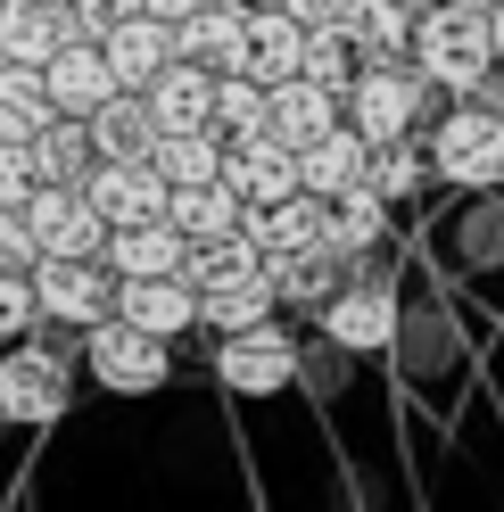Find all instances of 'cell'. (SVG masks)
I'll list each match as a JSON object with an SVG mask.
<instances>
[{
	"instance_id": "obj_41",
	"label": "cell",
	"mask_w": 504,
	"mask_h": 512,
	"mask_svg": "<svg viewBox=\"0 0 504 512\" xmlns=\"http://www.w3.org/2000/svg\"><path fill=\"white\" fill-rule=\"evenodd\" d=\"M488 42H496V67H504V0H488Z\"/></svg>"
},
{
	"instance_id": "obj_30",
	"label": "cell",
	"mask_w": 504,
	"mask_h": 512,
	"mask_svg": "<svg viewBox=\"0 0 504 512\" xmlns=\"http://www.w3.org/2000/svg\"><path fill=\"white\" fill-rule=\"evenodd\" d=\"M25 157H34V182H83L91 174V133H83V116L58 108L34 141H25Z\"/></svg>"
},
{
	"instance_id": "obj_43",
	"label": "cell",
	"mask_w": 504,
	"mask_h": 512,
	"mask_svg": "<svg viewBox=\"0 0 504 512\" xmlns=\"http://www.w3.org/2000/svg\"><path fill=\"white\" fill-rule=\"evenodd\" d=\"M0 17H9V0H0ZM0 58H9V50H0Z\"/></svg>"
},
{
	"instance_id": "obj_10",
	"label": "cell",
	"mask_w": 504,
	"mask_h": 512,
	"mask_svg": "<svg viewBox=\"0 0 504 512\" xmlns=\"http://www.w3.org/2000/svg\"><path fill=\"white\" fill-rule=\"evenodd\" d=\"M224 182L240 190V207L281 199V190H306V182H298V149L281 141L273 124H257V133H232V141H224Z\"/></svg>"
},
{
	"instance_id": "obj_37",
	"label": "cell",
	"mask_w": 504,
	"mask_h": 512,
	"mask_svg": "<svg viewBox=\"0 0 504 512\" xmlns=\"http://www.w3.org/2000/svg\"><path fill=\"white\" fill-rule=\"evenodd\" d=\"M133 9H141V0H67V17H75V34H91V42H100L108 25H124V17H133Z\"/></svg>"
},
{
	"instance_id": "obj_21",
	"label": "cell",
	"mask_w": 504,
	"mask_h": 512,
	"mask_svg": "<svg viewBox=\"0 0 504 512\" xmlns=\"http://www.w3.org/2000/svg\"><path fill=\"white\" fill-rule=\"evenodd\" d=\"M298 58H306V25L281 9V0H257V9H248V50H240V67L257 75V83H281V75H298Z\"/></svg>"
},
{
	"instance_id": "obj_19",
	"label": "cell",
	"mask_w": 504,
	"mask_h": 512,
	"mask_svg": "<svg viewBox=\"0 0 504 512\" xmlns=\"http://www.w3.org/2000/svg\"><path fill=\"white\" fill-rule=\"evenodd\" d=\"M364 166H372V141L356 133L348 116H339L331 133H314V141L298 149V182L314 190V199H339L348 182H364Z\"/></svg>"
},
{
	"instance_id": "obj_7",
	"label": "cell",
	"mask_w": 504,
	"mask_h": 512,
	"mask_svg": "<svg viewBox=\"0 0 504 512\" xmlns=\"http://www.w3.org/2000/svg\"><path fill=\"white\" fill-rule=\"evenodd\" d=\"M25 223H34L42 256H100L108 248V215L91 207L83 182H34L25 190Z\"/></svg>"
},
{
	"instance_id": "obj_18",
	"label": "cell",
	"mask_w": 504,
	"mask_h": 512,
	"mask_svg": "<svg viewBox=\"0 0 504 512\" xmlns=\"http://www.w3.org/2000/svg\"><path fill=\"white\" fill-rule=\"evenodd\" d=\"M182 256H191V240H182L166 215H149V223H108L100 265L124 281V273H182Z\"/></svg>"
},
{
	"instance_id": "obj_42",
	"label": "cell",
	"mask_w": 504,
	"mask_h": 512,
	"mask_svg": "<svg viewBox=\"0 0 504 512\" xmlns=\"http://www.w3.org/2000/svg\"><path fill=\"white\" fill-rule=\"evenodd\" d=\"M455 9H488V0H455Z\"/></svg>"
},
{
	"instance_id": "obj_24",
	"label": "cell",
	"mask_w": 504,
	"mask_h": 512,
	"mask_svg": "<svg viewBox=\"0 0 504 512\" xmlns=\"http://www.w3.org/2000/svg\"><path fill=\"white\" fill-rule=\"evenodd\" d=\"M240 232L257 240L265 256L298 248V240H323V199H314V190H281V199H257V207H240Z\"/></svg>"
},
{
	"instance_id": "obj_44",
	"label": "cell",
	"mask_w": 504,
	"mask_h": 512,
	"mask_svg": "<svg viewBox=\"0 0 504 512\" xmlns=\"http://www.w3.org/2000/svg\"><path fill=\"white\" fill-rule=\"evenodd\" d=\"M240 9H257V0H240Z\"/></svg>"
},
{
	"instance_id": "obj_35",
	"label": "cell",
	"mask_w": 504,
	"mask_h": 512,
	"mask_svg": "<svg viewBox=\"0 0 504 512\" xmlns=\"http://www.w3.org/2000/svg\"><path fill=\"white\" fill-rule=\"evenodd\" d=\"M42 323L34 306V265H0V339H25Z\"/></svg>"
},
{
	"instance_id": "obj_6",
	"label": "cell",
	"mask_w": 504,
	"mask_h": 512,
	"mask_svg": "<svg viewBox=\"0 0 504 512\" xmlns=\"http://www.w3.org/2000/svg\"><path fill=\"white\" fill-rule=\"evenodd\" d=\"M34 306H42V323L91 331L100 314H116V273L100 256H34Z\"/></svg>"
},
{
	"instance_id": "obj_12",
	"label": "cell",
	"mask_w": 504,
	"mask_h": 512,
	"mask_svg": "<svg viewBox=\"0 0 504 512\" xmlns=\"http://www.w3.org/2000/svg\"><path fill=\"white\" fill-rule=\"evenodd\" d=\"M116 314L141 323V331H157V339H182L199 323V290L182 273H124L116 281Z\"/></svg>"
},
{
	"instance_id": "obj_1",
	"label": "cell",
	"mask_w": 504,
	"mask_h": 512,
	"mask_svg": "<svg viewBox=\"0 0 504 512\" xmlns=\"http://www.w3.org/2000/svg\"><path fill=\"white\" fill-rule=\"evenodd\" d=\"M414 67L463 100V91H480L496 75V42H488V9H455V0H430L414 17Z\"/></svg>"
},
{
	"instance_id": "obj_8",
	"label": "cell",
	"mask_w": 504,
	"mask_h": 512,
	"mask_svg": "<svg viewBox=\"0 0 504 512\" xmlns=\"http://www.w3.org/2000/svg\"><path fill=\"white\" fill-rule=\"evenodd\" d=\"M314 314H323V339L348 347V356H381V347L397 339V298H389V281H339Z\"/></svg>"
},
{
	"instance_id": "obj_28",
	"label": "cell",
	"mask_w": 504,
	"mask_h": 512,
	"mask_svg": "<svg viewBox=\"0 0 504 512\" xmlns=\"http://www.w3.org/2000/svg\"><path fill=\"white\" fill-rule=\"evenodd\" d=\"M50 116H58V108H50L42 67H25V58H0V141H34Z\"/></svg>"
},
{
	"instance_id": "obj_27",
	"label": "cell",
	"mask_w": 504,
	"mask_h": 512,
	"mask_svg": "<svg viewBox=\"0 0 504 512\" xmlns=\"http://www.w3.org/2000/svg\"><path fill=\"white\" fill-rule=\"evenodd\" d=\"M75 34V17H67V0H9V17H0V50L25 58V67H42V58Z\"/></svg>"
},
{
	"instance_id": "obj_3",
	"label": "cell",
	"mask_w": 504,
	"mask_h": 512,
	"mask_svg": "<svg viewBox=\"0 0 504 512\" xmlns=\"http://www.w3.org/2000/svg\"><path fill=\"white\" fill-rule=\"evenodd\" d=\"M430 174L455 190H496L504 182V108L463 91L447 116H430Z\"/></svg>"
},
{
	"instance_id": "obj_9",
	"label": "cell",
	"mask_w": 504,
	"mask_h": 512,
	"mask_svg": "<svg viewBox=\"0 0 504 512\" xmlns=\"http://www.w3.org/2000/svg\"><path fill=\"white\" fill-rule=\"evenodd\" d=\"M0 413L25 430H42L67 413V364L50 356V347H9L0 356Z\"/></svg>"
},
{
	"instance_id": "obj_39",
	"label": "cell",
	"mask_w": 504,
	"mask_h": 512,
	"mask_svg": "<svg viewBox=\"0 0 504 512\" xmlns=\"http://www.w3.org/2000/svg\"><path fill=\"white\" fill-rule=\"evenodd\" d=\"M298 25H331V17H348V0H281Z\"/></svg>"
},
{
	"instance_id": "obj_16",
	"label": "cell",
	"mask_w": 504,
	"mask_h": 512,
	"mask_svg": "<svg viewBox=\"0 0 504 512\" xmlns=\"http://www.w3.org/2000/svg\"><path fill=\"white\" fill-rule=\"evenodd\" d=\"M141 100L157 116V133H182V124H215V75L199 67V58H166L149 83H141Z\"/></svg>"
},
{
	"instance_id": "obj_15",
	"label": "cell",
	"mask_w": 504,
	"mask_h": 512,
	"mask_svg": "<svg viewBox=\"0 0 504 512\" xmlns=\"http://www.w3.org/2000/svg\"><path fill=\"white\" fill-rule=\"evenodd\" d=\"M248 50V9L240 0H207V9H191L174 25V58H199L207 75H232Z\"/></svg>"
},
{
	"instance_id": "obj_31",
	"label": "cell",
	"mask_w": 504,
	"mask_h": 512,
	"mask_svg": "<svg viewBox=\"0 0 504 512\" xmlns=\"http://www.w3.org/2000/svg\"><path fill=\"white\" fill-rule=\"evenodd\" d=\"M149 166L166 174V182H207V174H224V133H215V124L157 133V141H149Z\"/></svg>"
},
{
	"instance_id": "obj_20",
	"label": "cell",
	"mask_w": 504,
	"mask_h": 512,
	"mask_svg": "<svg viewBox=\"0 0 504 512\" xmlns=\"http://www.w3.org/2000/svg\"><path fill=\"white\" fill-rule=\"evenodd\" d=\"M199 290V323L207 331H240V323H257V314H273V273L265 265H232V273H215V281H191Z\"/></svg>"
},
{
	"instance_id": "obj_38",
	"label": "cell",
	"mask_w": 504,
	"mask_h": 512,
	"mask_svg": "<svg viewBox=\"0 0 504 512\" xmlns=\"http://www.w3.org/2000/svg\"><path fill=\"white\" fill-rule=\"evenodd\" d=\"M25 190H34V157H25V141H0V199L25 207Z\"/></svg>"
},
{
	"instance_id": "obj_36",
	"label": "cell",
	"mask_w": 504,
	"mask_h": 512,
	"mask_svg": "<svg viewBox=\"0 0 504 512\" xmlns=\"http://www.w3.org/2000/svg\"><path fill=\"white\" fill-rule=\"evenodd\" d=\"M34 223H25V207H9V199H0V265H34Z\"/></svg>"
},
{
	"instance_id": "obj_17",
	"label": "cell",
	"mask_w": 504,
	"mask_h": 512,
	"mask_svg": "<svg viewBox=\"0 0 504 512\" xmlns=\"http://www.w3.org/2000/svg\"><path fill=\"white\" fill-rule=\"evenodd\" d=\"M100 50H108L116 91H141V83L174 58V25H166V17H149V9H133L124 25H108V34H100Z\"/></svg>"
},
{
	"instance_id": "obj_32",
	"label": "cell",
	"mask_w": 504,
	"mask_h": 512,
	"mask_svg": "<svg viewBox=\"0 0 504 512\" xmlns=\"http://www.w3.org/2000/svg\"><path fill=\"white\" fill-rule=\"evenodd\" d=\"M364 182L381 190L389 207H397V199H422V182H430V157L414 149V133H405V141H381V149H372V166H364Z\"/></svg>"
},
{
	"instance_id": "obj_4",
	"label": "cell",
	"mask_w": 504,
	"mask_h": 512,
	"mask_svg": "<svg viewBox=\"0 0 504 512\" xmlns=\"http://www.w3.org/2000/svg\"><path fill=\"white\" fill-rule=\"evenodd\" d=\"M166 347H174V339L124 323V314H100V323L83 331V364H91V380H100V389H116V397H149V389H166V372H174Z\"/></svg>"
},
{
	"instance_id": "obj_34",
	"label": "cell",
	"mask_w": 504,
	"mask_h": 512,
	"mask_svg": "<svg viewBox=\"0 0 504 512\" xmlns=\"http://www.w3.org/2000/svg\"><path fill=\"white\" fill-rule=\"evenodd\" d=\"M364 67L356 58V42H348V25H306V58H298V75H314V83H331V91H348V75Z\"/></svg>"
},
{
	"instance_id": "obj_11",
	"label": "cell",
	"mask_w": 504,
	"mask_h": 512,
	"mask_svg": "<svg viewBox=\"0 0 504 512\" xmlns=\"http://www.w3.org/2000/svg\"><path fill=\"white\" fill-rule=\"evenodd\" d=\"M83 190H91V207H100L108 223H149V215H166V174L149 166V157H91V174H83Z\"/></svg>"
},
{
	"instance_id": "obj_25",
	"label": "cell",
	"mask_w": 504,
	"mask_h": 512,
	"mask_svg": "<svg viewBox=\"0 0 504 512\" xmlns=\"http://www.w3.org/2000/svg\"><path fill=\"white\" fill-rule=\"evenodd\" d=\"M83 133H91V157H149L157 116H149L141 91H108V100L83 116Z\"/></svg>"
},
{
	"instance_id": "obj_40",
	"label": "cell",
	"mask_w": 504,
	"mask_h": 512,
	"mask_svg": "<svg viewBox=\"0 0 504 512\" xmlns=\"http://www.w3.org/2000/svg\"><path fill=\"white\" fill-rule=\"evenodd\" d=\"M141 9H149V17H166V25H182L191 9H207V0H141Z\"/></svg>"
},
{
	"instance_id": "obj_13",
	"label": "cell",
	"mask_w": 504,
	"mask_h": 512,
	"mask_svg": "<svg viewBox=\"0 0 504 512\" xmlns=\"http://www.w3.org/2000/svg\"><path fill=\"white\" fill-rule=\"evenodd\" d=\"M42 83H50V108H67V116H91L116 91V75H108V50L91 42V34H67L50 58H42Z\"/></svg>"
},
{
	"instance_id": "obj_2",
	"label": "cell",
	"mask_w": 504,
	"mask_h": 512,
	"mask_svg": "<svg viewBox=\"0 0 504 512\" xmlns=\"http://www.w3.org/2000/svg\"><path fill=\"white\" fill-rule=\"evenodd\" d=\"M430 91L438 83L422 67H405V58H364L348 75V91H339V116L381 149V141H405L414 124H430Z\"/></svg>"
},
{
	"instance_id": "obj_23",
	"label": "cell",
	"mask_w": 504,
	"mask_h": 512,
	"mask_svg": "<svg viewBox=\"0 0 504 512\" xmlns=\"http://www.w3.org/2000/svg\"><path fill=\"white\" fill-rule=\"evenodd\" d=\"M166 223H174L182 240H224V232H240V190H232L224 174L174 182V190H166Z\"/></svg>"
},
{
	"instance_id": "obj_22",
	"label": "cell",
	"mask_w": 504,
	"mask_h": 512,
	"mask_svg": "<svg viewBox=\"0 0 504 512\" xmlns=\"http://www.w3.org/2000/svg\"><path fill=\"white\" fill-rule=\"evenodd\" d=\"M265 124H273L290 149H306L314 133H331V124H339V91L314 83V75H281L273 100H265Z\"/></svg>"
},
{
	"instance_id": "obj_5",
	"label": "cell",
	"mask_w": 504,
	"mask_h": 512,
	"mask_svg": "<svg viewBox=\"0 0 504 512\" xmlns=\"http://www.w3.org/2000/svg\"><path fill=\"white\" fill-rule=\"evenodd\" d=\"M215 380L240 389V397L290 389V380H298V339H290V323L257 314V323H240V331H215Z\"/></svg>"
},
{
	"instance_id": "obj_26",
	"label": "cell",
	"mask_w": 504,
	"mask_h": 512,
	"mask_svg": "<svg viewBox=\"0 0 504 512\" xmlns=\"http://www.w3.org/2000/svg\"><path fill=\"white\" fill-rule=\"evenodd\" d=\"M348 42L356 58H414V0H348Z\"/></svg>"
},
{
	"instance_id": "obj_29",
	"label": "cell",
	"mask_w": 504,
	"mask_h": 512,
	"mask_svg": "<svg viewBox=\"0 0 504 512\" xmlns=\"http://www.w3.org/2000/svg\"><path fill=\"white\" fill-rule=\"evenodd\" d=\"M323 232L348 248V256H364V248H381V232H389V199L372 182H348L339 199H323Z\"/></svg>"
},
{
	"instance_id": "obj_14",
	"label": "cell",
	"mask_w": 504,
	"mask_h": 512,
	"mask_svg": "<svg viewBox=\"0 0 504 512\" xmlns=\"http://www.w3.org/2000/svg\"><path fill=\"white\" fill-rule=\"evenodd\" d=\"M265 273H273V298H290V306H323L339 281H348V248L323 232V240H298V248L265 256Z\"/></svg>"
},
{
	"instance_id": "obj_33",
	"label": "cell",
	"mask_w": 504,
	"mask_h": 512,
	"mask_svg": "<svg viewBox=\"0 0 504 512\" xmlns=\"http://www.w3.org/2000/svg\"><path fill=\"white\" fill-rule=\"evenodd\" d=\"M265 100H273V83H257L248 67H232V75H215V133H257L265 124Z\"/></svg>"
}]
</instances>
